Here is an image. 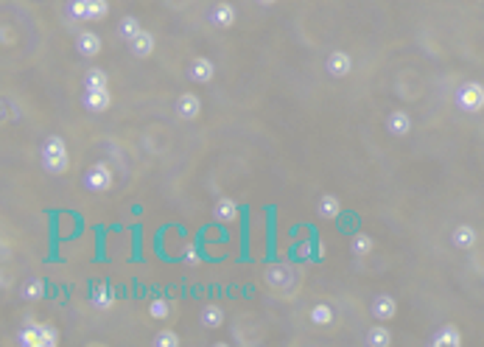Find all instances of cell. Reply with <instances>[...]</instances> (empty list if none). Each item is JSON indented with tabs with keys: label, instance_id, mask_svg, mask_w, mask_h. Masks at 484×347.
Masks as SVG:
<instances>
[{
	"label": "cell",
	"instance_id": "obj_21",
	"mask_svg": "<svg viewBox=\"0 0 484 347\" xmlns=\"http://www.w3.org/2000/svg\"><path fill=\"white\" fill-rule=\"evenodd\" d=\"M143 31V23H140V17H135V15H126V17H121V23H118V37L129 45L137 34Z\"/></svg>",
	"mask_w": 484,
	"mask_h": 347
},
{
	"label": "cell",
	"instance_id": "obj_8",
	"mask_svg": "<svg viewBox=\"0 0 484 347\" xmlns=\"http://www.w3.org/2000/svg\"><path fill=\"white\" fill-rule=\"evenodd\" d=\"M370 314H372V319H378V322H389V319L398 316V300H395L392 294H378V297H372V302H370Z\"/></svg>",
	"mask_w": 484,
	"mask_h": 347
},
{
	"label": "cell",
	"instance_id": "obj_18",
	"mask_svg": "<svg viewBox=\"0 0 484 347\" xmlns=\"http://www.w3.org/2000/svg\"><path fill=\"white\" fill-rule=\"evenodd\" d=\"M317 213H319V219H339L342 216V199L336 196V194H322L319 199H317Z\"/></svg>",
	"mask_w": 484,
	"mask_h": 347
},
{
	"label": "cell",
	"instance_id": "obj_4",
	"mask_svg": "<svg viewBox=\"0 0 484 347\" xmlns=\"http://www.w3.org/2000/svg\"><path fill=\"white\" fill-rule=\"evenodd\" d=\"M185 76L193 82V84H213L215 79V65L207 59V56H193L185 68Z\"/></svg>",
	"mask_w": 484,
	"mask_h": 347
},
{
	"label": "cell",
	"instance_id": "obj_10",
	"mask_svg": "<svg viewBox=\"0 0 484 347\" xmlns=\"http://www.w3.org/2000/svg\"><path fill=\"white\" fill-rule=\"evenodd\" d=\"M176 118H182V121H199L202 118V98L196 93H182L176 98Z\"/></svg>",
	"mask_w": 484,
	"mask_h": 347
},
{
	"label": "cell",
	"instance_id": "obj_7",
	"mask_svg": "<svg viewBox=\"0 0 484 347\" xmlns=\"http://www.w3.org/2000/svg\"><path fill=\"white\" fill-rule=\"evenodd\" d=\"M82 104H84V109H87V112H96V115H101V112H107V109L112 107V93H109V87H98V90H84V95H82Z\"/></svg>",
	"mask_w": 484,
	"mask_h": 347
},
{
	"label": "cell",
	"instance_id": "obj_23",
	"mask_svg": "<svg viewBox=\"0 0 484 347\" xmlns=\"http://www.w3.org/2000/svg\"><path fill=\"white\" fill-rule=\"evenodd\" d=\"M45 280H40V277H31V280H26L23 283V288H20V297L26 300V302H40L43 297H45Z\"/></svg>",
	"mask_w": 484,
	"mask_h": 347
},
{
	"label": "cell",
	"instance_id": "obj_20",
	"mask_svg": "<svg viewBox=\"0 0 484 347\" xmlns=\"http://www.w3.org/2000/svg\"><path fill=\"white\" fill-rule=\"evenodd\" d=\"M199 322H202V327H207V330H218V327L224 325V308L215 305V302L202 305V311H199Z\"/></svg>",
	"mask_w": 484,
	"mask_h": 347
},
{
	"label": "cell",
	"instance_id": "obj_16",
	"mask_svg": "<svg viewBox=\"0 0 484 347\" xmlns=\"http://www.w3.org/2000/svg\"><path fill=\"white\" fill-rule=\"evenodd\" d=\"M154 48H157V40H154V34L146 31V29H143L132 43H129V51H132L135 59H149V56L154 54Z\"/></svg>",
	"mask_w": 484,
	"mask_h": 347
},
{
	"label": "cell",
	"instance_id": "obj_5",
	"mask_svg": "<svg viewBox=\"0 0 484 347\" xmlns=\"http://www.w3.org/2000/svg\"><path fill=\"white\" fill-rule=\"evenodd\" d=\"M325 70L331 79H347L353 73V56L347 51H331L325 59Z\"/></svg>",
	"mask_w": 484,
	"mask_h": 347
},
{
	"label": "cell",
	"instance_id": "obj_30",
	"mask_svg": "<svg viewBox=\"0 0 484 347\" xmlns=\"http://www.w3.org/2000/svg\"><path fill=\"white\" fill-rule=\"evenodd\" d=\"M68 15L73 17V20H87V15H90V0H68Z\"/></svg>",
	"mask_w": 484,
	"mask_h": 347
},
{
	"label": "cell",
	"instance_id": "obj_29",
	"mask_svg": "<svg viewBox=\"0 0 484 347\" xmlns=\"http://www.w3.org/2000/svg\"><path fill=\"white\" fill-rule=\"evenodd\" d=\"M168 314H171V305H168L165 297H154L149 302V316L151 319H168Z\"/></svg>",
	"mask_w": 484,
	"mask_h": 347
},
{
	"label": "cell",
	"instance_id": "obj_31",
	"mask_svg": "<svg viewBox=\"0 0 484 347\" xmlns=\"http://www.w3.org/2000/svg\"><path fill=\"white\" fill-rule=\"evenodd\" d=\"M59 327L54 325V322H43V341H45V347H56L59 344Z\"/></svg>",
	"mask_w": 484,
	"mask_h": 347
},
{
	"label": "cell",
	"instance_id": "obj_35",
	"mask_svg": "<svg viewBox=\"0 0 484 347\" xmlns=\"http://www.w3.org/2000/svg\"><path fill=\"white\" fill-rule=\"evenodd\" d=\"M278 0H258V6H264V9H269V6H275Z\"/></svg>",
	"mask_w": 484,
	"mask_h": 347
},
{
	"label": "cell",
	"instance_id": "obj_14",
	"mask_svg": "<svg viewBox=\"0 0 484 347\" xmlns=\"http://www.w3.org/2000/svg\"><path fill=\"white\" fill-rule=\"evenodd\" d=\"M451 244H453L456 249H462V252L473 249V247L478 244V233H476V227H473V224H456L453 233H451Z\"/></svg>",
	"mask_w": 484,
	"mask_h": 347
},
{
	"label": "cell",
	"instance_id": "obj_9",
	"mask_svg": "<svg viewBox=\"0 0 484 347\" xmlns=\"http://www.w3.org/2000/svg\"><path fill=\"white\" fill-rule=\"evenodd\" d=\"M384 126H386V132H389L392 137H409V134H411V115H409L406 109H392V112L386 115Z\"/></svg>",
	"mask_w": 484,
	"mask_h": 347
},
{
	"label": "cell",
	"instance_id": "obj_24",
	"mask_svg": "<svg viewBox=\"0 0 484 347\" xmlns=\"http://www.w3.org/2000/svg\"><path fill=\"white\" fill-rule=\"evenodd\" d=\"M367 344L370 347H392V330L381 322V325H372L367 330Z\"/></svg>",
	"mask_w": 484,
	"mask_h": 347
},
{
	"label": "cell",
	"instance_id": "obj_17",
	"mask_svg": "<svg viewBox=\"0 0 484 347\" xmlns=\"http://www.w3.org/2000/svg\"><path fill=\"white\" fill-rule=\"evenodd\" d=\"M76 51H79V56H84V59L98 56V54H101V37H98L96 31H82V34L76 37Z\"/></svg>",
	"mask_w": 484,
	"mask_h": 347
},
{
	"label": "cell",
	"instance_id": "obj_6",
	"mask_svg": "<svg viewBox=\"0 0 484 347\" xmlns=\"http://www.w3.org/2000/svg\"><path fill=\"white\" fill-rule=\"evenodd\" d=\"M40 160H43V171L51 174V177H65L70 171V154L68 151H43Z\"/></svg>",
	"mask_w": 484,
	"mask_h": 347
},
{
	"label": "cell",
	"instance_id": "obj_13",
	"mask_svg": "<svg viewBox=\"0 0 484 347\" xmlns=\"http://www.w3.org/2000/svg\"><path fill=\"white\" fill-rule=\"evenodd\" d=\"M235 20H238V12H235L232 3H215L213 12H210V23L221 31H229L235 26Z\"/></svg>",
	"mask_w": 484,
	"mask_h": 347
},
{
	"label": "cell",
	"instance_id": "obj_2",
	"mask_svg": "<svg viewBox=\"0 0 484 347\" xmlns=\"http://www.w3.org/2000/svg\"><path fill=\"white\" fill-rule=\"evenodd\" d=\"M82 185H84V191H90V194H109L112 185H115V174H112L109 162H93V165L84 171Z\"/></svg>",
	"mask_w": 484,
	"mask_h": 347
},
{
	"label": "cell",
	"instance_id": "obj_33",
	"mask_svg": "<svg viewBox=\"0 0 484 347\" xmlns=\"http://www.w3.org/2000/svg\"><path fill=\"white\" fill-rule=\"evenodd\" d=\"M3 121H20V109L9 95L3 98Z\"/></svg>",
	"mask_w": 484,
	"mask_h": 347
},
{
	"label": "cell",
	"instance_id": "obj_22",
	"mask_svg": "<svg viewBox=\"0 0 484 347\" xmlns=\"http://www.w3.org/2000/svg\"><path fill=\"white\" fill-rule=\"evenodd\" d=\"M372 249H375V241H372L370 233H356L350 238V252L356 258H367V255H372Z\"/></svg>",
	"mask_w": 484,
	"mask_h": 347
},
{
	"label": "cell",
	"instance_id": "obj_19",
	"mask_svg": "<svg viewBox=\"0 0 484 347\" xmlns=\"http://www.w3.org/2000/svg\"><path fill=\"white\" fill-rule=\"evenodd\" d=\"M213 219L221 222V224H229L238 219V202L232 196H221L215 205H213Z\"/></svg>",
	"mask_w": 484,
	"mask_h": 347
},
{
	"label": "cell",
	"instance_id": "obj_11",
	"mask_svg": "<svg viewBox=\"0 0 484 347\" xmlns=\"http://www.w3.org/2000/svg\"><path fill=\"white\" fill-rule=\"evenodd\" d=\"M308 322H311L314 327H319V330H333V327H336V311H333L328 302H317V305H311V311H308Z\"/></svg>",
	"mask_w": 484,
	"mask_h": 347
},
{
	"label": "cell",
	"instance_id": "obj_34",
	"mask_svg": "<svg viewBox=\"0 0 484 347\" xmlns=\"http://www.w3.org/2000/svg\"><path fill=\"white\" fill-rule=\"evenodd\" d=\"M185 263H190V266H199L202 263V255H199L196 247H185Z\"/></svg>",
	"mask_w": 484,
	"mask_h": 347
},
{
	"label": "cell",
	"instance_id": "obj_26",
	"mask_svg": "<svg viewBox=\"0 0 484 347\" xmlns=\"http://www.w3.org/2000/svg\"><path fill=\"white\" fill-rule=\"evenodd\" d=\"M90 302H93V308H96V311H109V308L115 305V294H112L107 286H101V288H96V291H93Z\"/></svg>",
	"mask_w": 484,
	"mask_h": 347
},
{
	"label": "cell",
	"instance_id": "obj_27",
	"mask_svg": "<svg viewBox=\"0 0 484 347\" xmlns=\"http://www.w3.org/2000/svg\"><path fill=\"white\" fill-rule=\"evenodd\" d=\"M151 344H154V347H179V344H182V339H179V333H176V330H171V327H165V330H160V333H154V339H151Z\"/></svg>",
	"mask_w": 484,
	"mask_h": 347
},
{
	"label": "cell",
	"instance_id": "obj_32",
	"mask_svg": "<svg viewBox=\"0 0 484 347\" xmlns=\"http://www.w3.org/2000/svg\"><path fill=\"white\" fill-rule=\"evenodd\" d=\"M43 151H68V143H65V137H59V134H48V137L43 140Z\"/></svg>",
	"mask_w": 484,
	"mask_h": 347
},
{
	"label": "cell",
	"instance_id": "obj_15",
	"mask_svg": "<svg viewBox=\"0 0 484 347\" xmlns=\"http://www.w3.org/2000/svg\"><path fill=\"white\" fill-rule=\"evenodd\" d=\"M15 341H17L20 347H45V341H43V322H26V325L17 330Z\"/></svg>",
	"mask_w": 484,
	"mask_h": 347
},
{
	"label": "cell",
	"instance_id": "obj_28",
	"mask_svg": "<svg viewBox=\"0 0 484 347\" xmlns=\"http://www.w3.org/2000/svg\"><path fill=\"white\" fill-rule=\"evenodd\" d=\"M107 15H109V0H90V15H87L90 23H101L107 20Z\"/></svg>",
	"mask_w": 484,
	"mask_h": 347
},
{
	"label": "cell",
	"instance_id": "obj_1",
	"mask_svg": "<svg viewBox=\"0 0 484 347\" xmlns=\"http://www.w3.org/2000/svg\"><path fill=\"white\" fill-rule=\"evenodd\" d=\"M264 277H266V286H269L272 291H278V294H286V300L300 288V275H297L289 263H275V266H269Z\"/></svg>",
	"mask_w": 484,
	"mask_h": 347
},
{
	"label": "cell",
	"instance_id": "obj_25",
	"mask_svg": "<svg viewBox=\"0 0 484 347\" xmlns=\"http://www.w3.org/2000/svg\"><path fill=\"white\" fill-rule=\"evenodd\" d=\"M84 90H98V87H109V73L104 68H90L82 79Z\"/></svg>",
	"mask_w": 484,
	"mask_h": 347
},
{
	"label": "cell",
	"instance_id": "obj_12",
	"mask_svg": "<svg viewBox=\"0 0 484 347\" xmlns=\"http://www.w3.org/2000/svg\"><path fill=\"white\" fill-rule=\"evenodd\" d=\"M431 344L434 347H462V330L453 325V322H445L434 330L431 336Z\"/></svg>",
	"mask_w": 484,
	"mask_h": 347
},
{
	"label": "cell",
	"instance_id": "obj_3",
	"mask_svg": "<svg viewBox=\"0 0 484 347\" xmlns=\"http://www.w3.org/2000/svg\"><path fill=\"white\" fill-rule=\"evenodd\" d=\"M456 107L467 115H476L484 109V84L481 82H464L459 90H456Z\"/></svg>",
	"mask_w": 484,
	"mask_h": 347
}]
</instances>
